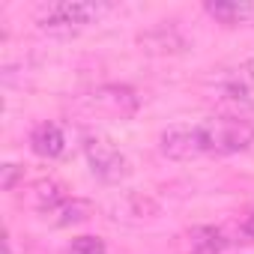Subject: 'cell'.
<instances>
[{"label": "cell", "mask_w": 254, "mask_h": 254, "mask_svg": "<svg viewBox=\"0 0 254 254\" xmlns=\"http://www.w3.org/2000/svg\"><path fill=\"white\" fill-rule=\"evenodd\" d=\"M254 144V123L236 114L209 117L194 126H171L159 138V150L174 162L200 156H233Z\"/></svg>", "instance_id": "6da1fadb"}, {"label": "cell", "mask_w": 254, "mask_h": 254, "mask_svg": "<svg viewBox=\"0 0 254 254\" xmlns=\"http://www.w3.org/2000/svg\"><path fill=\"white\" fill-rule=\"evenodd\" d=\"M108 6L93 3V0H60V3H48L39 12V27L48 33H75L87 24H93Z\"/></svg>", "instance_id": "7a4b0ae2"}, {"label": "cell", "mask_w": 254, "mask_h": 254, "mask_svg": "<svg viewBox=\"0 0 254 254\" xmlns=\"http://www.w3.org/2000/svg\"><path fill=\"white\" fill-rule=\"evenodd\" d=\"M84 156L90 162V171L102 183H120L132 174V165L120 153L117 144H111L105 135H87L84 138Z\"/></svg>", "instance_id": "3957f363"}, {"label": "cell", "mask_w": 254, "mask_h": 254, "mask_svg": "<svg viewBox=\"0 0 254 254\" xmlns=\"http://www.w3.org/2000/svg\"><path fill=\"white\" fill-rule=\"evenodd\" d=\"M90 102L105 111V114H114V117H135L138 108H141V99L132 87H126V84H102L90 93Z\"/></svg>", "instance_id": "277c9868"}, {"label": "cell", "mask_w": 254, "mask_h": 254, "mask_svg": "<svg viewBox=\"0 0 254 254\" xmlns=\"http://www.w3.org/2000/svg\"><path fill=\"white\" fill-rule=\"evenodd\" d=\"M66 200H69L66 189H63L60 183H54V180H39V183H33L30 191H27V206H33V209L42 212L45 218H48L51 212H57Z\"/></svg>", "instance_id": "5b68a950"}, {"label": "cell", "mask_w": 254, "mask_h": 254, "mask_svg": "<svg viewBox=\"0 0 254 254\" xmlns=\"http://www.w3.org/2000/svg\"><path fill=\"white\" fill-rule=\"evenodd\" d=\"M206 15L227 24V27H236V24H251L254 21V3H248V0H209V3H203Z\"/></svg>", "instance_id": "8992f818"}, {"label": "cell", "mask_w": 254, "mask_h": 254, "mask_svg": "<svg viewBox=\"0 0 254 254\" xmlns=\"http://www.w3.org/2000/svg\"><path fill=\"white\" fill-rule=\"evenodd\" d=\"M30 150L42 159H57L66 150V135L57 123H39L30 132Z\"/></svg>", "instance_id": "52a82bcc"}, {"label": "cell", "mask_w": 254, "mask_h": 254, "mask_svg": "<svg viewBox=\"0 0 254 254\" xmlns=\"http://www.w3.org/2000/svg\"><path fill=\"white\" fill-rule=\"evenodd\" d=\"M138 42L144 45V51H150V54H177V51H183L186 48V39L174 30V27H153V30H147V33H141L138 36Z\"/></svg>", "instance_id": "ba28073f"}, {"label": "cell", "mask_w": 254, "mask_h": 254, "mask_svg": "<svg viewBox=\"0 0 254 254\" xmlns=\"http://www.w3.org/2000/svg\"><path fill=\"white\" fill-rule=\"evenodd\" d=\"M191 251L189 254H224L227 248V236L218 227H194L189 233Z\"/></svg>", "instance_id": "9c48e42d"}, {"label": "cell", "mask_w": 254, "mask_h": 254, "mask_svg": "<svg viewBox=\"0 0 254 254\" xmlns=\"http://www.w3.org/2000/svg\"><path fill=\"white\" fill-rule=\"evenodd\" d=\"M93 215V203L90 200H84V197H69L57 212H51L48 218H51V224L54 227H69V224H81V221H87Z\"/></svg>", "instance_id": "30bf717a"}, {"label": "cell", "mask_w": 254, "mask_h": 254, "mask_svg": "<svg viewBox=\"0 0 254 254\" xmlns=\"http://www.w3.org/2000/svg\"><path fill=\"white\" fill-rule=\"evenodd\" d=\"M105 242L99 236H75L69 242V251L66 254H105Z\"/></svg>", "instance_id": "8fae6325"}, {"label": "cell", "mask_w": 254, "mask_h": 254, "mask_svg": "<svg viewBox=\"0 0 254 254\" xmlns=\"http://www.w3.org/2000/svg\"><path fill=\"white\" fill-rule=\"evenodd\" d=\"M0 174H3V177H0V186H3V191H12V189H15V183L24 177V168H18V165L6 162L3 168H0Z\"/></svg>", "instance_id": "7c38bea8"}, {"label": "cell", "mask_w": 254, "mask_h": 254, "mask_svg": "<svg viewBox=\"0 0 254 254\" xmlns=\"http://www.w3.org/2000/svg\"><path fill=\"white\" fill-rule=\"evenodd\" d=\"M239 233H242V242H254V212H248L239 224Z\"/></svg>", "instance_id": "4fadbf2b"}]
</instances>
